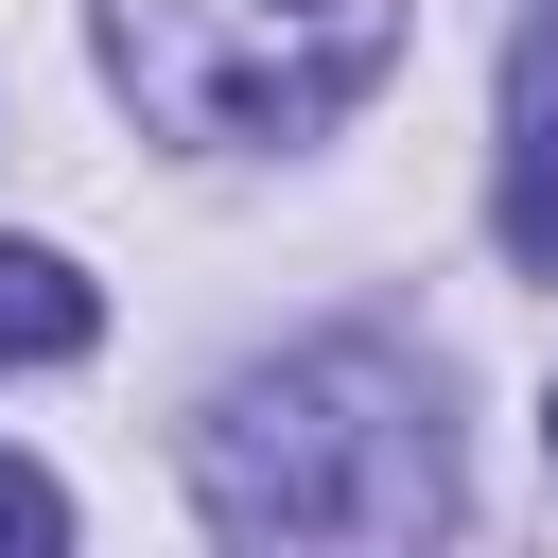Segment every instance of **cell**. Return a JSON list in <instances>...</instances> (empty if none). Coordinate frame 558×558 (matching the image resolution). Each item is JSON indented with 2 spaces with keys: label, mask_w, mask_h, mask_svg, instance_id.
<instances>
[{
  "label": "cell",
  "mask_w": 558,
  "mask_h": 558,
  "mask_svg": "<svg viewBox=\"0 0 558 558\" xmlns=\"http://www.w3.org/2000/svg\"><path fill=\"white\" fill-rule=\"evenodd\" d=\"M105 70L174 140H331L401 70V0H105Z\"/></svg>",
  "instance_id": "7a4b0ae2"
},
{
  "label": "cell",
  "mask_w": 558,
  "mask_h": 558,
  "mask_svg": "<svg viewBox=\"0 0 558 558\" xmlns=\"http://www.w3.org/2000/svg\"><path fill=\"white\" fill-rule=\"evenodd\" d=\"M541 453H558V384H541Z\"/></svg>",
  "instance_id": "8992f818"
},
{
  "label": "cell",
  "mask_w": 558,
  "mask_h": 558,
  "mask_svg": "<svg viewBox=\"0 0 558 558\" xmlns=\"http://www.w3.org/2000/svg\"><path fill=\"white\" fill-rule=\"evenodd\" d=\"M192 506L227 541H436L453 523V436H436V384L401 349H296V366H244L209 418H192Z\"/></svg>",
  "instance_id": "6da1fadb"
},
{
  "label": "cell",
  "mask_w": 558,
  "mask_h": 558,
  "mask_svg": "<svg viewBox=\"0 0 558 558\" xmlns=\"http://www.w3.org/2000/svg\"><path fill=\"white\" fill-rule=\"evenodd\" d=\"M0 541H17V558H52V541H70V488H52V471H17V453H0Z\"/></svg>",
  "instance_id": "5b68a950"
},
{
  "label": "cell",
  "mask_w": 558,
  "mask_h": 558,
  "mask_svg": "<svg viewBox=\"0 0 558 558\" xmlns=\"http://www.w3.org/2000/svg\"><path fill=\"white\" fill-rule=\"evenodd\" d=\"M506 262H558V17L506 35V174H488Z\"/></svg>",
  "instance_id": "3957f363"
},
{
  "label": "cell",
  "mask_w": 558,
  "mask_h": 558,
  "mask_svg": "<svg viewBox=\"0 0 558 558\" xmlns=\"http://www.w3.org/2000/svg\"><path fill=\"white\" fill-rule=\"evenodd\" d=\"M87 331H105V296L52 244H0V366H87Z\"/></svg>",
  "instance_id": "277c9868"
}]
</instances>
